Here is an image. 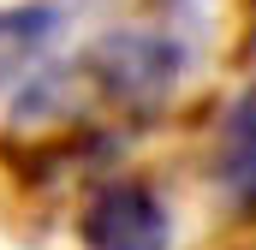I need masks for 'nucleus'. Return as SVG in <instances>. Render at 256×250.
Instances as JSON below:
<instances>
[{
  "mask_svg": "<svg viewBox=\"0 0 256 250\" xmlns=\"http://www.w3.org/2000/svg\"><path fill=\"white\" fill-rule=\"evenodd\" d=\"M214 179L232 202L256 208V84L226 108L220 143H214Z\"/></svg>",
  "mask_w": 256,
  "mask_h": 250,
  "instance_id": "nucleus-2",
  "label": "nucleus"
},
{
  "mask_svg": "<svg viewBox=\"0 0 256 250\" xmlns=\"http://www.w3.org/2000/svg\"><path fill=\"white\" fill-rule=\"evenodd\" d=\"M54 30V12L48 6H30V12H0V78L18 72L42 48V36Z\"/></svg>",
  "mask_w": 256,
  "mask_h": 250,
  "instance_id": "nucleus-3",
  "label": "nucleus"
},
{
  "mask_svg": "<svg viewBox=\"0 0 256 250\" xmlns=\"http://www.w3.org/2000/svg\"><path fill=\"white\" fill-rule=\"evenodd\" d=\"M78 238L84 250H167L173 244V220L167 202L137 179H108L84 196L78 208Z\"/></svg>",
  "mask_w": 256,
  "mask_h": 250,
  "instance_id": "nucleus-1",
  "label": "nucleus"
}]
</instances>
